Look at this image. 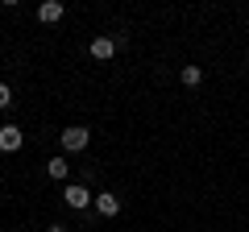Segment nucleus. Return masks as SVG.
<instances>
[{"label": "nucleus", "mask_w": 249, "mask_h": 232, "mask_svg": "<svg viewBox=\"0 0 249 232\" xmlns=\"http://www.w3.org/2000/svg\"><path fill=\"white\" fill-rule=\"evenodd\" d=\"M46 170H50V179H67V170H71V166H67V158H50Z\"/></svg>", "instance_id": "6e6552de"}, {"label": "nucleus", "mask_w": 249, "mask_h": 232, "mask_svg": "<svg viewBox=\"0 0 249 232\" xmlns=\"http://www.w3.org/2000/svg\"><path fill=\"white\" fill-rule=\"evenodd\" d=\"M62 203L71 207V212H83V207H91V203H96V195H91V191L83 187V182H71V187L62 191Z\"/></svg>", "instance_id": "f257e3e1"}, {"label": "nucleus", "mask_w": 249, "mask_h": 232, "mask_svg": "<svg viewBox=\"0 0 249 232\" xmlns=\"http://www.w3.org/2000/svg\"><path fill=\"white\" fill-rule=\"evenodd\" d=\"M58 141H62V149H67V153H79V149H88L91 133H88L83 125H71V129H62V137H58Z\"/></svg>", "instance_id": "f03ea898"}, {"label": "nucleus", "mask_w": 249, "mask_h": 232, "mask_svg": "<svg viewBox=\"0 0 249 232\" xmlns=\"http://www.w3.org/2000/svg\"><path fill=\"white\" fill-rule=\"evenodd\" d=\"M46 232H67V228H62V224H50V228H46Z\"/></svg>", "instance_id": "9d476101"}, {"label": "nucleus", "mask_w": 249, "mask_h": 232, "mask_svg": "<svg viewBox=\"0 0 249 232\" xmlns=\"http://www.w3.org/2000/svg\"><path fill=\"white\" fill-rule=\"evenodd\" d=\"M21 141H25V133H21L17 125H4V129H0V149H4V153H17Z\"/></svg>", "instance_id": "20e7f679"}, {"label": "nucleus", "mask_w": 249, "mask_h": 232, "mask_svg": "<svg viewBox=\"0 0 249 232\" xmlns=\"http://www.w3.org/2000/svg\"><path fill=\"white\" fill-rule=\"evenodd\" d=\"M116 50H121V46H116V37H96V42H91V58H100V63H108Z\"/></svg>", "instance_id": "423d86ee"}, {"label": "nucleus", "mask_w": 249, "mask_h": 232, "mask_svg": "<svg viewBox=\"0 0 249 232\" xmlns=\"http://www.w3.org/2000/svg\"><path fill=\"white\" fill-rule=\"evenodd\" d=\"M4 108H13V87L9 83H0V112H4Z\"/></svg>", "instance_id": "1a4fd4ad"}, {"label": "nucleus", "mask_w": 249, "mask_h": 232, "mask_svg": "<svg viewBox=\"0 0 249 232\" xmlns=\"http://www.w3.org/2000/svg\"><path fill=\"white\" fill-rule=\"evenodd\" d=\"M178 79H183L187 87H199V83H204V66H183V71H178Z\"/></svg>", "instance_id": "0eeeda50"}, {"label": "nucleus", "mask_w": 249, "mask_h": 232, "mask_svg": "<svg viewBox=\"0 0 249 232\" xmlns=\"http://www.w3.org/2000/svg\"><path fill=\"white\" fill-rule=\"evenodd\" d=\"M62 13H67V9H62L58 0H42V4H37V21H42V25H58Z\"/></svg>", "instance_id": "7ed1b4c3"}, {"label": "nucleus", "mask_w": 249, "mask_h": 232, "mask_svg": "<svg viewBox=\"0 0 249 232\" xmlns=\"http://www.w3.org/2000/svg\"><path fill=\"white\" fill-rule=\"evenodd\" d=\"M91 207H96V212L104 215V220H112V215L121 212V199H116L112 191H100V195H96V203H91Z\"/></svg>", "instance_id": "39448f33"}]
</instances>
